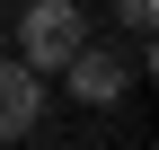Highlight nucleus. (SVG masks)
Here are the masks:
<instances>
[{
    "instance_id": "obj_1",
    "label": "nucleus",
    "mask_w": 159,
    "mask_h": 150,
    "mask_svg": "<svg viewBox=\"0 0 159 150\" xmlns=\"http://www.w3.org/2000/svg\"><path fill=\"white\" fill-rule=\"evenodd\" d=\"M80 44H89V9L80 0H35L18 18V62H35V71H62Z\"/></svg>"
},
{
    "instance_id": "obj_2",
    "label": "nucleus",
    "mask_w": 159,
    "mask_h": 150,
    "mask_svg": "<svg viewBox=\"0 0 159 150\" xmlns=\"http://www.w3.org/2000/svg\"><path fill=\"white\" fill-rule=\"evenodd\" d=\"M35 124H44V71L0 53V141H27Z\"/></svg>"
},
{
    "instance_id": "obj_3",
    "label": "nucleus",
    "mask_w": 159,
    "mask_h": 150,
    "mask_svg": "<svg viewBox=\"0 0 159 150\" xmlns=\"http://www.w3.org/2000/svg\"><path fill=\"white\" fill-rule=\"evenodd\" d=\"M62 71H71V97H80V106H115V97L133 88V71L115 62V53H97V44H80Z\"/></svg>"
},
{
    "instance_id": "obj_4",
    "label": "nucleus",
    "mask_w": 159,
    "mask_h": 150,
    "mask_svg": "<svg viewBox=\"0 0 159 150\" xmlns=\"http://www.w3.org/2000/svg\"><path fill=\"white\" fill-rule=\"evenodd\" d=\"M115 18H124L133 35H150V18H159V0H115Z\"/></svg>"
}]
</instances>
